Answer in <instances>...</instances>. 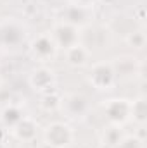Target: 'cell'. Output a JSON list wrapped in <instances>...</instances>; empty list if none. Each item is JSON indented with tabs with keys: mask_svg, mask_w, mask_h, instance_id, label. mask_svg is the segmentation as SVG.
<instances>
[{
	"mask_svg": "<svg viewBox=\"0 0 147 148\" xmlns=\"http://www.w3.org/2000/svg\"><path fill=\"white\" fill-rule=\"evenodd\" d=\"M74 141L73 127L62 121H54L43 129V143H49L57 148H68Z\"/></svg>",
	"mask_w": 147,
	"mask_h": 148,
	"instance_id": "obj_1",
	"label": "cell"
},
{
	"mask_svg": "<svg viewBox=\"0 0 147 148\" xmlns=\"http://www.w3.org/2000/svg\"><path fill=\"white\" fill-rule=\"evenodd\" d=\"M116 71L112 67V62H106V60H101V62H95L90 71H88V83L99 90V91H107L114 86L116 83Z\"/></svg>",
	"mask_w": 147,
	"mask_h": 148,
	"instance_id": "obj_2",
	"label": "cell"
},
{
	"mask_svg": "<svg viewBox=\"0 0 147 148\" xmlns=\"http://www.w3.org/2000/svg\"><path fill=\"white\" fill-rule=\"evenodd\" d=\"M26 38V28L16 19H5L0 23V47L14 48Z\"/></svg>",
	"mask_w": 147,
	"mask_h": 148,
	"instance_id": "obj_3",
	"label": "cell"
},
{
	"mask_svg": "<svg viewBox=\"0 0 147 148\" xmlns=\"http://www.w3.org/2000/svg\"><path fill=\"white\" fill-rule=\"evenodd\" d=\"M104 114L111 126H125L130 121V100L126 98H111L104 103Z\"/></svg>",
	"mask_w": 147,
	"mask_h": 148,
	"instance_id": "obj_4",
	"label": "cell"
},
{
	"mask_svg": "<svg viewBox=\"0 0 147 148\" xmlns=\"http://www.w3.org/2000/svg\"><path fill=\"white\" fill-rule=\"evenodd\" d=\"M54 43L57 45V48H69L71 45L80 41V29L74 28L73 24L66 23V21H59L52 26V31L49 33Z\"/></svg>",
	"mask_w": 147,
	"mask_h": 148,
	"instance_id": "obj_5",
	"label": "cell"
},
{
	"mask_svg": "<svg viewBox=\"0 0 147 148\" xmlns=\"http://www.w3.org/2000/svg\"><path fill=\"white\" fill-rule=\"evenodd\" d=\"M30 86L38 93H47L55 88V73L49 66H38L30 73Z\"/></svg>",
	"mask_w": 147,
	"mask_h": 148,
	"instance_id": "obj_6",
	"label": "cell"
},
{
	"mask_svg": "<svg viewBox=\"0 0 147 148\" xmlns=\"http://www.w3.org/2000/svg\"><path fill=\"white\" fill-rule=\"evenodd\" d=\"M61 110L64 112L68 117H73V119H81L85 117L88 110H90V103L87 100V97H83L81 93H69L66 97H62L61 100Z\"/></svg>",
	"mask_w": 147,
	"mask_h": 148,
	"instance_id": "obj_7",
	"label": "cell"
},
{
	"mask_svg": "<svg viewBox=\"0 0 147 148\" xmlns=\"http://www.w3.org/2000/svg\"><path fill=\"white\" fill-rule=\"evenodd\" d=\"M30 52L31 55L40 60V62H47L50 59L55 57L57 53V45L54 43L52 36L49 33H43V35H38L31 43H30Z\"/></svg>",
	"mask_w": 147,
	"mask_h": 148,
	"instance_id": "obj_8",
	"label": "cell"
},
{
	"mask_svg": "<svg viewBox=\"0 0 147 148\" xmlns=\"http://www.w3.org/2000/svg\"><path fill=\"white\" fill-rule=\"evenodd\" d=\"M92 7H87V5H80V3H71L66 10H64V19L61 21H66L69 24H73L74 28H81V26H87L92 19Z\"/></svg>",
	"mask_w": 147,
	"mask_h": 148,
	"instance_id": "obj_9",
	"label": "cell"
},
{
	"mask_svg": "<svg viewBox=\"0 0 147 148\" xmlns=\"http://www.w3.org/2000/svg\"><path fill=\"white\" fill-rule=\"evenodd\" d=\"M12 134H14L16 140L24 141V143L33 141L38 134V122L35 119H31V117H23V119L12 127Z\"/></svg>",
	"mask_w": 147,
	"mask_h": 148,
	"instance_id": "obj_10",
	"label": "cell"
},
{
	"mask_svg": "<svg viewBox=\"0 0 147 148\" xmlns=\"http://www.w3.org/2000/svg\"><path fill=\"white\" fill-rule=\"evenodd\" d=\"M64 52H66V62L73 67H83L90 59V48L87 45H83L81 41L71 45Z\"/></svg>",
	"mask_w": 147,
	"mask_h": 148,
	"instance_id": "obj_11",
	"label": "cell"
},
{
	"mask_svg": "<svg viewBox=\"0 0 147 148\" xmlns=\"http://www.w3.org/2000/svg\"><path fill=\"white\" fill-rule=\"evenodd\" d=\"M130 119H133L139 124H144L147 119V103L146 98H135L133 102H130Z\"/></svg>",
	"mask_w": 147,
	"mask_h": 148,
	"instance_id": "obj_12",
	"label": "cell"
},
{
	"mask_svg": "<svg viewBox=\"0 0 147 148\" xmlns=\"http://www.w3.org/2000/svg\"><path fill=\"white\" fill-rule=\"evenodd\" d=\"M23 117H24V115H23L21 109L16 107V105H7V107L3 109V112H2V115H0L3 126H7V127H10V129H12Z\"/></svg>",
	"mask_w": 147,
	"mask_h": 148,
	"instance_id": "obj_13",
	"label": "cell"
},
{
	"mask_svg": "<svg viewBox=\"0 0 147 148\" xmlns=\"http://www.w3.org/2000/svg\"><path fill=\"white\" fill-rule=\"evenodd\" d=\"M121 138H123L121 127L111 126V127L106 129V133H104V136H102V141H104L106 145H109V147H118V143H119Z\"/></svg>",
	"mask_w": 147,
	"mask_h": 148,
	"instance_id": "obj_14",
	"label": "cell"
},
{
	"mask_svg": "<svg viewBox=\"0 0 147 148\" xmlns=\"http://www.w3.org/2000/svg\"><path fill=\"white\" fill-rule=\"evenodd\" d=\"M126 43H128L132 48H135V50L144 48V47H146V33H144V31H132V33H128Z\"/></svg>",
	"mask_w": 147,
	"mask_h": 148,
	"instance_id": "obj_15",
	"label": "cell"
},
{
	"mask_svg": "<svg viewBox=\"0 0 147 148\" xmlns=\"http://www.w3.org/2000/svg\"><path fill=\"white\" fill-rule=\"evenodd\" d=\"M116 148H144V140L133 134H128V136L123 134V138L119 140Z\"/></svg>",
	"mask_w": 147,
	"mask_h": 148,
	"instance_id": "obj_16",
	"label": "cell"
},
{
	"mask_svg": "<svg viewBox=\"0 0 147 148\" xmlns=\"http://www.w3.org/2000/svg\"><path fill=\"white\" fill-rule=\"evenodd\" d=\"M38 148H57V147H52V145H49V143H42Z\"/></svg>",
	"mask_w": 147,
	"mask_h": 148,
	"instance_id": "obj_17",
	"label": "cell"
},
{
	"mask_svg": "<svg viewBox=\"0 0 147 148\" xmlns=\"http://www.w3.org/2000/svg\"><path fill=\"white\" fill-rule=\"evenodd\" d=\"M0 148H9V147H7L5 143H2V141H0Z\"/></svg>",
	"mask_w": 147,
	"mask_h": 148,
	"instance_id": "obj_18",
	"label": "cell"
},
{
	"mask_svg": "<svg viewBox=\"0 0 147 148\" xmlns=\"http://www.w3.org/2000/svg\"><path fill=\"white\" fill-rule=\"evenodd\" d=\"M2 83H3V77H2V76H0V86H2Z\"/></svg>",
	"mask_w": 147,
	"mask_h": 148,
	"instance_id": "obj_19",
	"label": "cell"
}]
</instances>
